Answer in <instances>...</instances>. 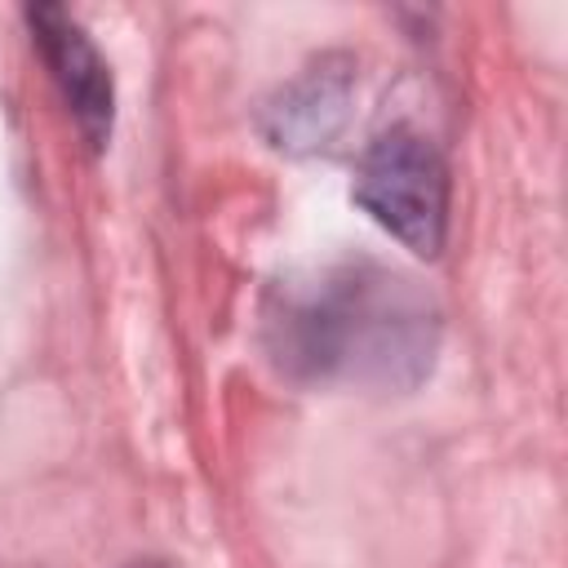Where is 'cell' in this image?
Instances as JSON below:
<instances>
[{
	"label": "cell",
	"instance_id": "obj_1",
	"mask_svg": "<svg viewBox=\"0 0 568 568\" xmlns=\"http://www.w3.org/2000/svg\"><path fill=\"white\" fill-rule=\"evenodd\" d=\"M271 328L275 355L311 377L413 382L435 346L426 297L377 266H337L293 288Z\"/></svg>",
	"mask_w": 568,
	"mask_h": 568
},
{
	"label": "cell",
	"instance_id": "obj_2",
	"mask_svg": "<svg viewBox=\"0 0 568 568\" xmlns=\"http://www.w3.org/2000/svg\"><path fill=\"white\" fill-rule=\"evenodd\" d=\"M355 204L417 257H435L448 231V169L430 138L395 124L359 160Z\"/></svg>",
	"mask_w": 568,
	"mask_h": 568
},
{
	"label": "cell",
	"instance_id": "obj_3",
	"mask_svg": "<svg viewBox=\"0 0 568 568\" xmlns=\"http://www.w3.org/2000/svg\"><path fill=\"white\" fill-rule=\"evenodd\" d=\"M27 27H31V40L40 49L75 129L84 133V142L93 151H102V142L111 138V115H115V89H111V71H106L102 53L84 36V27L58 4H31Z\"/></svg>",
	"mask_w": 568,
	"mask_h": 568
},
{
	"label": "cell",
	"instance_id": "obj_4",
	"mask_svg": "<svg viewBox=\"0 0 568 568\" xmlns=\"http://www.w3.org/2000/svg\"><path fill=\"white\" fill-rule=\"evenodd\" d=\"M138 568H155V564H138Z\"/></svg>",
	"mask_w": 568,
	"mask_h": 568
}]
</instances>
